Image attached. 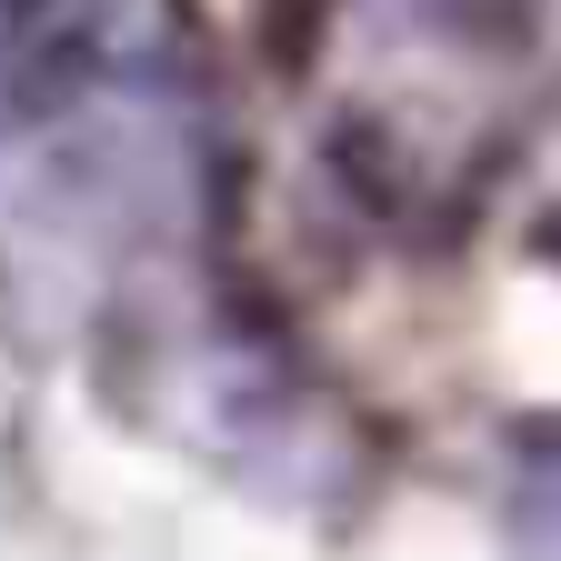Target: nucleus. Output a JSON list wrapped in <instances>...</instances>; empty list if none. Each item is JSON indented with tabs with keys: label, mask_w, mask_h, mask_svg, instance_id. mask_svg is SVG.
<instances>
[{
	"label": "nucleus",
	"mask_w": 561,
	"mask_h": 561,
	"mask_svg": "<svg viewBox=\"0 0 561 561\" xmlns=\"http://www.w3.org/2000/svg\"><path fill=\"white\" fill-rule=\"evenodd\" d=\"M181 0H0V130L101 101H171Z\"/></svg>",
	"instance_id": "1"
},
{
	"label": "nucleus",
	"mask_w": 561,
	"mask_h": 561,
	"mask_svg": "<svg viewBox=\"0 0 561 561\" xmlns=\"http://www.w3.org/2000/svg\"><path fill=\"white\" fill-rule=\"evenodd\" d=\"M502 531L522 561H561V411L522 421L502 451Z\"/></svg>",
	"instance_id": "2"
}]
</instances>
